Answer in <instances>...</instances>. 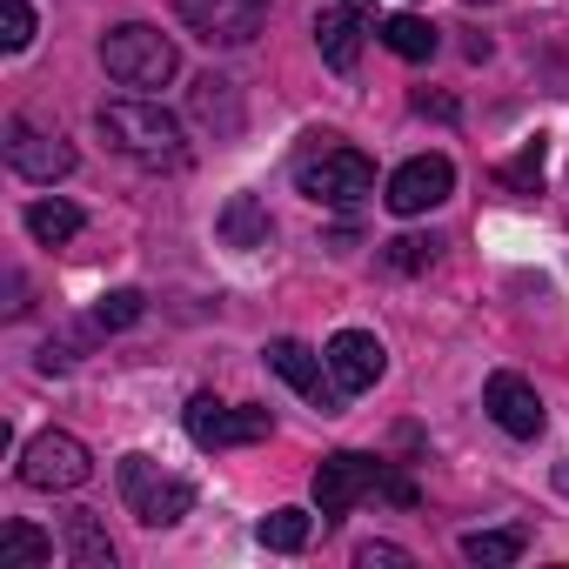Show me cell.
I'll use <instances>...</instances> for the list:
<instances>
[{
	"mask_svg": "<svg viewBox=\"0 0 569 569\" xmlns=\"http://www.w3.org/2000/svg\"><path fill=\"white\" fill-rule=\"evenodd\" d=\"M94 128H101V141H108L114 154H128V161H141V168H181V154H188L181 121H174L161 101H148V94L101 101Z\"/></svg>",
	"mask_w": 569,
	"mask_h": 569,
	"instance_id": "obj_1",
	"label": "cell"
},
{
	"mask_svg": "<svg viewBox=\"0 0 569 569\" xmlns=\"http://www.w3.org/2000/svg\"><path fill=\"white\" fill-rule=\"evenodd\" d=\"M362 496H389V502L416 509V482H409V476H396L389 462H376V456H362V449H336V456L316 469V509H322V522H342Z\"/></svg>",
	"mask_w": 569,
	"mask_h": 569,
	"instance_id": "obj_2",
	"label": "cell"
},
{
	"mask_svg": "<svg viewBox=\"0 0 569 569\" xmlns=\"http://www.w3.org/2000/svg\"><path fill=\"white\" fill-rule=\"evenodd\" d=\"M101 68L121 81V88H168L174 74H181V48L161 34V28H148V21H121V28H108L101 34Z\"/></svg>",
	"mask_w": 569,
	"mask_h": 569,
	"instance_id": "obj_3",
	"label": "cell"
},
{
	"mask_svg": "<svg viewBox=\"0 0 569 569\" xmlns=\"http://www.w3.org/2000/svg\"><path fill=\"white\" fill-rule=\"evenodd\" d=\"M121 502L148 529H174L194 509V482L188 476H168L154 456H121Z\"/></svg>",
	"mask_w": 569,
	"mask_h": 569,
	"instance_id": "obj_4",
	"label": "cell"
},
{
	"mask_svg": "<svg viewBox=\"0 0 569 569\" xmlns=\"http://www.w3.org/2000/svg\"><path fill=\"white\" fill-rule=\"evenodd\" d=\"M296 188L322 208H356L376 194V161L362 148H322V154L296 161Z\"/></svg>",
	"mask_w": 569,
	"mask_h": 569,
	"instance_id": "obj_5",
	"label": "cell"
},
{
	"mask_svg": "<svg viewBox=\"0 0 569 569\" xmlns=\"http://www.w3.org/2000/svg\"><path fill=\"white\" fill-rule=\"evenodd\" d=\"M88 476H94V456H88V442L68 436V429H41V436L21 449V482H28V489L61 496V489H81Z\"/></svg>",
	"mask_w": 569,
	"mask_h": 569,
	"instance_id": "obj_6",
	"label": "cell"
},
{
	"mask_svg": "<svg viewBox=\"0 0 569 569\" xmlns=\"http://www.w3.org/2000/svg\"><path fill=\"white\" fill-rule=\"evenodd\" d=\"M188 442L194 449H248V442H261L268 429H274V416L268 409H254V402H214V396H194L188 402Z\"/></svg>",
	"mask_w": 569,
	"mask_h": 569,
	"instance_id": "obj_7",
	"label": "cell"
},
{
	"mask_svg": "<svg viewBox=\"0 0 569 569\" xmlns=\"http://www.w3.org/2000/svg\"><path fill=\"white\" fill-rule=\"evenodd\" d=\"M174 14L208 48H248L268 21V0H174Z\"/></svg>",
	"mask_w": 569,
	"mask_h": 569,
	"instance_id": "obj_8",
	"label": "cell"
},
{
	"mask_svg": "<svg viewBox=\"0 0 569 569\" xmlns=\"http://www.w3.org/2000/svg\"><path fill=\"white\" fill-rule=\"evenodd\" d=\"M376 28H382V21H376V0H322V8H316V48H322V61H329L336 74H356L362 41H369Z\"/></svg>",
	"mask_w": 569,
	"mask_h": 569,
	"instance_id": "obj_9",
	"label": "cell"
},
{
	"mask_svg": "<svg viewBox=\"0 0 569 569\" xmlns=\"http://www.w3.org/2000/svg\"><path fill=\"white\" fill-rule=\"evenodd\" d=\"M8 168L21 174V181H41V188H54V181H68L74 174V148L54 134V128H41V121H28V114H14L8 121Z\"/></svg>",
	"mask_w": 569,
	"mask_h": 569,
	"instance_id": "obj_10",
	"label": "cell"
},
{
	"mask_svg": "<svg viewBox=\"0 0 569 569\" xmlns=\"http://www.w3.org/2000/svg\"><path fill=\"white\" fill-rule=\"evenodd\" d=\"M268 369L281 376V382H289L296 396H309L322 416H336L342 402H349V389L329 376V356H316L309 342H296V336H281V342H268Z\"/></svg>",
	"mask_w": 569,
	"mask_h": 569,
	"instance_id": "obj_11",
	"label": "cell"
},
{
	"mask_svg": "<svg viewBox=\"0 0 569 569\" xmlns=\"http://www.w3.org/2000/svg\"><path fill=\"white\" fill-rule=\"evenodd\" d=\"M456 194V168H449V154H416V161H402L396 174H389V214H429V208H442Z\"/></svg>",
	"mask_w": 569,
	"mask_h": 569,
	"instance_id": "obj_12",
	"label": "cell"
},
{
	"mask_svg": "<svg viewBox=\"0 0 569 569\" xmlns=\"http://www.w3.org/2000/svg\"><path fill=\"white\" fill-rule=\"evenodd\" d=\"M482 409H489V422L502 429V436H516V442H536L542 436V396L516 376V369H496L489 382H482Z\"/></svg>",
	"mask_w": 569,
	"mask_h": 569,
	"instance_id": "obj_13",
	"label": "cell"
},
{
	"mask_svg": "<svg viewBox=\"0 0 569 569\" xmlns=\"http://www.w3.org/2000/svg\"><path fill=\"white\" fill-rule=\"evenodd\" d=\"M322 356H329V376H336L349 396H362V389H376V382L389 376V349H382L369 329H342Z\"/></svg>",
	"mask_w": 569,
	"mask_h": 569,
	"instance_id": "obj_14",
	"label": "cell"
},
{
	"mask_svg": "<svg viewBox=\"0 0 569 569\" xmlns=\"http://www.w3.org/2000/svg\"><path fill=\"white\" fill-rule=\"evenodd\" d=\"M188 114L214 134H241V101H234V81L228 74H201L194 94H188Z\"/></svg>",
	"mask_w": 569,
	"mask_h": 569,
	"instance_id": "obj_15",
	"label": "cell"
},
{
	"mask_svg": "<svg viewBox=\"0 0 569 569\" xmlns=\"http://www.w3.org/2000/svg\"><path fill=\"white\" fill-rule=\"evenodd\" d=\"M214 228H221L228 248H268V241H274V221H268V208H261L254 194H234Z\"/></svg>",
	"mask_w": 569,
	"mask_h": 569,
	"instance_id": "obj_16",
	"label": "cell"
},
{
	"mask_svg": "<svg viewBox=\"0 0 569 569\" xmlns=\"http://www.w3.org/2000/svg\"><path fill=\"white\" fill-rule=\"evenodd\" d=\"M41 562H54V536H41L21 516L0 522V569H41Z\"/></svg>",
	"mask_w": 569,
	"mask_h": 569,
	"instance_id": "obj_17",
	"label": "cell"
},
{
	"mask_svg": "<svg viewBox=\"0 0 569 569\" xmlns=\"http://www.w3.org/2000/svg\"><path fill=\"white\" fill-rule=\"evenodd\" d=\"M376 41L389 48V54H402V61H429L442 41H436V28L422 21V14H389L382 28H376Z\"/></svg>",
	"mask_w": 569,
	"mask_h": 569,
	"instance_id": "obj_18",
	"label": "cell"
},
{
	"mask_svg": "<svg viewBox=\"0 0 569 569\" xmlns=\"http://www.w3.org/2000/svg\"><path fill=\"white\" fill-rule=\"evenodd\" d=\"M254 536H261V549H274V556H296V549H309L316 516H309V509H274V516L254 522Z\"/></svg>",
	"mask_w": 569,
	"mask_h": 569,
	"instance_id": "obj_19",
	"label": "cell"
},
{
	"mask_svg": "<svg viewBox=\"0 0 569 569\" xmlns=\"http://www.w3.org/2000/svg\"><path fill=\"white\" fill-rule=\"evenodd\" d=\"M28 234H34L41 248H61V241H74V234H81V208H74V201H61V194H48V201H34V208H28Z\"/></svg>",
	"mask_w": 569,
	"mask_h": 569,
	"instance_id": "obj_20",
	"label": "cell"
},
{
	"mask_svg": "<svg viewBox=\"0 0 569 569\" xmlns=\"http://www.w3.org/2000/svg\"><path fill=\"white\" fill-rule=\"evenodd\" d=\"M68 556H74V569H114V542L88 509L68 516Z\"/></svg>",
	"mask_w": 569,
	"mask_h": 569,
	"instance_id": "obj_21",
	"label": "cell"
},
{
	"mask_svg": "<svg viewBox=\"0 0 569 569\" xmlns=\"http://www.w3.org/2000/svg\"><path fill=\"white\" fill-rule=\"evenodd\" d=\"M462 556L482 569H509V562H522V529H469Z\"/></svg>",
	"mask_w": 569,
	"mask_h": 569,
	"instance_id": "obj_22",
	"label": "cell"
},
{
	"mask_svg": "<svg viewBox=\"0 0 569 569\" xmlns=\"http://www.w3.org/2000/svg\"><path fill=\"white\" fill-rule=\"evenodd\" d=\"M141 316H148L141 289H108V296L94 302V329H108V336H114V329H134Z\"/></svg>",
	"mask_w": 569,
	"mask_h": 569,
	"instance_id": "obj_23",
	"label": "cell"
},
{
	"mask_svg": "<svg viewBox=\"0 0 569 569\" xmlns=\"http://www.w3.org/2000/svg\"><path fill=\"white\" fill-rule=\"evenodd\" d=\"M0 48H8V54L34 48V8H28V0H0Z\"/></svg>",
	"mask_w": 569,
	"mask_h": 569,
	"instance_id": "obj_24",
	"label": "cell"
},
{
	"mask_svg": "<svg viewBox=\"0 0 569 569\" xmlns=\"http://www.w3.org/2000/svg\"><path fill=\"white\" fill-rule=\"evenodd\" d=\"M436 248H442L436 234H429V241H422V234H396L382 261H389V268H402V274H416V268H429V261H436Z\"/></svg>",
	"mask_w": 569,
	"mask_h": 569,
	"instance_id": "obj_25",
	"label": "cell"
},
{
	"mask_svg": "<svg viewBox=\"0 0 569 569\" xmlns=\"http://www.w3.org/2000/svg\"><path fill=\"white\" fill-rule=\"evenodd\" d=\"M542 161H549V141H529V148L502 168V181H509V188H536V181H542Z\"/></svg>",
	"mask_w": 569,
	"mask_h": 569,
	"instance_id": "obj_26",
	"label": "cell"
},
{
	"mask_svg": "<svg viewBox=\"0 0 569 569\" xmlns=\"http://www.w3.org/2000/svg\"><path fill=\"white\" fill-rule=\"evenodd\" d=\"M356 562H362V569H376V562H382V569H409V549H402V542H362Z\"/></svg>",
	"mask_w": 569,
	"mask_h": 569,
	"instance_id": "obj_27",
	"label": "cell"
},
{
	"mask_svg": "<svg viewBox=\"0 0 569 569\" xmlns=\"http://www.w3.org/2000/svg\"><path fill=\"white\" fill-rule=\"evenodd\" d=\"M416 114H436V121H456V101H442V94H416Z\"/></svg>",
	"mask_w": 569,
	"mask_h": 569,
	"instance_id": "obj_28",
	"label": "cell"
},
{
	"mask_svg": "<svg viewBox=\"0 0 569 569\" xmlns=\"http://www.w3.org/2000/svg\"><path fill=\"white\" fill-rule=\"evenodd\" d=\"M556 489H562V496H569V456H562V462H556Z\"/></svg>",
	"mask_w": 569,
	"mask_h": 569,
	"instance_id": "obj_29",
	"label": "cell"
}]
</instances>
